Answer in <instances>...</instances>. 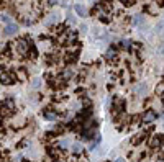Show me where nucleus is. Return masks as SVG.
I'll return each instance as SVG.
<instances>
[{
    "label": "nucleus",
    "instance_id": "f257e3e1",
    "mask_svg": "<svg viewBox=\"0 0 164 162\" xmlns=\"http://www.w3.org/2000/svg\"><path fill=\"white\" fill-rule=\"evenodd\" d=\"M17 51L21 56H26L30 52V43H26V40H18L17 41Z\"/></svg>",
    "mask_w": 164,
    "mask_h": 162
},
{
    "label": "nucleus",
    "instance_id": "f03ea898",
    "mask_svg": "<svg viewBox=\"0 0 164 162\" xmlns=\"http://www.w3.org/2000/svg\"><path fill=\"white\" fill-rule=\"evenodd\" d=\"M0 82L5 84V85H12L13 84V77L5 70V67H2V66H0Z\"/></svg>",
    "mask_w": 164,
    "mask_h": 162
},
{
    "label": "nucleus",
    "instance_id": "7ed1b4c3",
    "mask_svg": "<svg viewBox=\"0 0 164 162\" xmlns=\"http://www.w3.org/2000/svg\"><path fill=\"white\" fill-rule=\"evenodd\" d=\"M17 31H18V26L15 25V23H8V25L5 26V35L7 36H13V35H17Z\"/></svg>",
    "mask_w": 164,
    "mask_h": 162
},
{
    "label": "nucleus",
    "instance_id": "20e7f679",
    "mask_svg": "<svg viewBox=\"0 0 164 162\" xmlns=\"http://www.w3.org/2000/svg\"><path fill=\"white\" fill-rule=\"evenodd\" d=\"M135 92L139 93L141 97H144V95H148V85H146V84H139V85H136V87H135Z\"/></svg>",
    "mask_w": 164,
    "mask_h": 162
},
{
    "label": "nucleus",
    "instance_id": "39448f33",
    "mask_svg": "<svg viewBox=\"0 0 164 162\" xmlns=\"http://www.w3.org/2000/svg\"><path fill=\"white\" fill-rule=\"evenodd\" d=\"M154 120H156V113H154V111H146L143 115V121L146 123V125H148V123H153Z\"/></svg>",
    "mask_w": 164,
    "mask_h": 162
},
{
    "label": "nucleus",
    "instance_id": "423d86ee",
    "mask_svg": "<svg viewBox=\"0 0 164 162\" xmlns=\"http://www.w3.org/2000/svg\"><path fill=\"white\" fill-rule=\"evenodd\" d=\"M2 108H7V110L12 113V111H13V108H15V105H13L12 100H5V102L2 103Z\"/></svg>",
    "mask_w": 164,
    "mask_h": 162
},
{
    "label": "nucleus",
    "instance_id": "0eeeda50",
    "mask_svg": "<svg viewBox=\"0 0 164 162\" xmlns=\"http://www.w3.org/2000/svg\"><path fill=\"white\" fill-rule=\"evenodd\" d=\"M143 23H144V17H141V15L133 17V25H143Z\"/></svg>",
    "mask_w": 164,
    "mask_h": 162
},
{
    "label": "nucleus",
    "instance_id": "6e6552de",
    "mask_svg": "<svg viewBox=\"0 0 164 162\" xmlns=\"http://www.w3.org/2000/svg\"><path fill=\"white\" fill-rule=\"evenodd\" d=\"M59 21V15L57 13H53L51 18H48V25H53V23H57Z\"/></svg>",
    "mask_w": 164,
    "mask_h": 162
},
{
    "label": "nucleus",
    "instance_id": "1a4fd4ad",
    "mask_svg": "<svg viewBox=\"0 0 164 162\" xmlns=\"http://www.w3.org/2000/svg\"><path fill=\"white\" fill-rule=\"evenodd\" d=\"M76 12H77V15H80V17H85V15H87L85 8H84V7H80V5H76Z\"/></svg>",
    "mask_w": 164,
    "mask_h": 162
},
{
    "label": "nucleus",
    "instance_id": "9d476101",
    "mask_svg": "<svg viewBox=\"0 0 164 162\" xmlns=\"http://www.w3.org/2000/svg\"><path fill=\"white\" fill-rule=\"evenodd\" d=\"M59 146L62 147V149H67V147L71 146V142L67 141V139H62V141H59Z\"/></svg>",
    "mask_w": 164,
    "mask_h": 162
},
{
    "label": "nucleus",
    "instance_id": "9b49d317",
    "mask_svg": "<svg viewBox=\"0 0 164 162\" xmlns=\"http://www.w3.org/2000/svg\"><path fill=\"white\" fill-rule=\"evenodd\" d=\"M45 116L48 118V120H51V121L57 120V115H56V113H45Z\"/></svg>",
    "mask_w": 164,
    "mask_h": 162
},
{
    "label": "nucleus",
    "instance_id": "f8f14e48",
    "mask_svg": "<svg viewBox=\"0 0 164 162\" xmlns=\"http://www.w3.org/2000/svg\"><path fill=\"white\" fill-rule=\"evenodd\" d=\"M115 54H117V52H115L113 47H110V49L107 51V58H108V59H113V58H115Z\"/></svg>",
    "mask_w": 164,
    "mask_h": 162
},
{
    "label": "nucleus",
    "instance_id": "ddd939ff",
    "mask_svg": "<svg viewBox=\"0 0 164 162\" xmlns=\"http://www.w3.org/2000/svg\"><path fill=\"white\" fill-rule=\"evenodd\" d=\"M0 20H2L3 23H5V25H8V23H12V20H10V17H8V15H2V17H0Z\"/></svg>",
    "mask_w": 164,
    "mask_h": 162
},
{
    "label": "nucleus",
    "instance_id": "4468645a",
    "mask_svg": "<svg viewBox=\"0 0 164 162\" xmlns=\"http://www.w3.org/2000/svg\"><path fill=\"white\" fill-rule=\"evenodd\" d=\"M62 75H64V79H71L72 77V69H66Z\"/></svg>",
    "mask_w": 164,
    "mask_h": 162
},
{
    "label": "nucleus",
    "instance_id": "2eb2a0df",
    "mask_svg": "<svg viewBox=\"0 0 164 162\" xmlns=\"http://www.w3.org/2000/svg\"><path fill=\"white\" fill-rule=\"evenodd\" d=\"M40 85H41V80H40V79H35V80L31 82V87H33V89H38Z\"/></svg>",
    "mask_w": 164,
    "mask_h": 162
},
{
    "label": "nucleus",
    "instance_id": "dca6fc26",
    "mask_svg": "<svg viewBox=\"0 0 164 162\" xmlns=\"http://www.w3.org/2000/svg\"><path fill=\"white\" fill-rule=\"evenodd\" d=\"M45 2H46L48 7H53V5H56V3H59V0H45Z\"/></svg>",
    "mask_w": 164,
    "mask_h": 162
},
{
    "label": "nucleus",
    "instance_id": "f3484780",
    "mask_svg": "<svg viewBox=\"0 0 164 162\" xmlns=\"http://www.w3.org/2000/svg\"><path fill=\"white\" fill-rule=\"evenodd\" d=\"M74 152H82V146L79 144V142H76V144H74Z\"/></svg>",
    "mask_w": 164,
    "mask_h": 162
},
{
    "label": "nucleus",
    "instance_id": "a211bd4d",
    "mask_svg": "<svg viewBox=\"0 0 164 162\" xmlns=\"http://www.w3.org/2000/svg\"><path fill=\"white\" fill-rule=\"evenodd\" d=\"M156 93H158V95H161V93H162V84L156 87Z\"/></svg>",
    "mask_w": 164,
    "mask_h": 162
},
{
    "label": "nucleus",
    "instance_id": "6ab92c4d",
    "mask_svg": "<svg viewBox=\"0 0 164 162\" xmlns=\"http://www.w3.org/2000/svg\"><path fill=\"white\" fill-rule=\"evenodd\" d=\"M80 31H82V35H85V33H87V26L82 25V26H80Z\"/></svg>",
    "mask_w": 164,
    "mask_h": 162
},
{
    "label": "nucleus",
    "instance_id": "aec40b11",
    "mask_svg": "<svg viewBox=\"0 0 164 162\" xmlns=\"http://www.w3.org/2000/svg\"><path fill=\"white\" fill-rule=\"evenodd\" d=\"M120 2H125V3H127V5H131V3H130V2H131V0H120Z\"/></svg>",
    "mask_w": 164,
    "mask_h": 162
},
{
    "label": "nucleus",
    "instance_id": "412c9836",
    "mask_svg": "<svg viewBox=\"0 0 164 162\" xmlns=\"http://www.w3.org/2000/svg\"><path fill=\"white\" fill-rule=\"evenodd\" d=\"M113 162H127V160H125V159H115Z\"/></svg>",
    "mask_w": 164,
    "mask_h": 162
},
{
    "label": "nucleus",
    "instance_id": "4be33fe9",
    "mask_svg": "<svg viewBox=\"0 0 164 162\" xmlns=\"http://www.w3.org/2000/svg\"><path fill=\"white\" fill-rule=\"evenodd\" d=\"M56 162H61V160H56Z\"/></svg>",
    "mask_w": 164,
    "mask_h": 162
}]
</instances>
